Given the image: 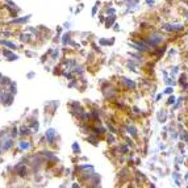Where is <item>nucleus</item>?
<instances>
[{
  "mask_svg": "<svg viewBox=\"0 0 188 188\" xmlns=\"http://www.w3.org/2000/svg\"><path fill=\"white\" fill-rule=\"evenodd\" d=\"M162 41H163V37L161 36V34H151V36H149L146 39V42L149 43L150 46H155Z\"/></svg>",
  "mask_w": 188,
  "mask_h": 188,
  "instance_id": "1",
  "label": "nucleus"
},
{
  "mask_svg": "<svg viewBox=\"0 0 188 188\" xmlns=\"http://www.w3.org/2000/svg\"><path fill=\"white\" fill-rule=\"evenodd\" d=\"M163 28H165L166 31H170V32H176V31L183 29V25L182 24H166Z\"/></svg>",
  "mask_w": 188,
  "mask_h": 188,
  "instance_id": "2",
  "label": "nucleus"
},
{
  "mask_svg": "<svg viewBox=\"0 0 188 188\" xmlns=\"http://www.w3.org/2000/svg\"><path fill=\"white\" fill-rule=\"evenodd\" d=\"M122 82H124V84H125L126 87H129L130 90H134V88H136V82L130 80V79H128V78L124 76V78H122Z\"/></svg>",
  "mask_w": 188,
  "mask_h": 188,
  "instance_id": "3",
  "label": "nucleus"
},
{
  "mask_svg": "<svg viewBox=\"0 0 188 188\" xmlns=\"http://www.w3.org/2000/svg\"><path fill=\"white\" fill-rule=\"evenodd\" d=\"M115 20H116L115 14H109V17L105 20V28H111L112 25H115Z\"/></svg>",
  "mask_w": 188,
  "mask_h": 188,
  "instance_id": "4",
  "label": "nucleus"
},
{
  "mask_svg": "<svg viewBox=\"0 0 188 188\" xmlns=\"http://www.w3.org/2000/svg\"><path fill=\"white\" fill-rule=\"evenodd\" d=\"M46 137L49 138V142H53L54 141V137H55V130H54V129H49L46 132Z\"/></svg>",
  "mask_w": 188,
  "mask_h": 188,
  "instance_id": "5",
  "label": "nucleus"
},
{
  "mask_svg": "<svg viewBox=\"0 0 188 188\" xmlns=\"http://www.w3.org/2000/svg\"><path fill=\"white\" fill-rule=\"evenodd\" d=\"M126 130L129 132L133 137H137V136H138V132H137V129H136L134 126H128V128H126Z\"/></svg>",
  "mask_w": 188,
  "mask_h": 188,
  "instance_id": "6",
  "label": "nucleus"
},
{
  "mask_svg": "<svg viewBox=\"0 0 188 188\" xmlns=\"http://www.w3.org/2000/svg\"><path fill=\"white\" fill-rule=\"evenodd\" d=\"M179 136H180V138H182L183 141L188 142V133H187L186 130H182V132H179Z\"/></svg>",
  "mask_w": 188,
  "mask_h": 188,
  "instance_id": "7",
  "label": "nucleus"
},
{
  "mask_svg": "<svg viewBox=\"0 0 188 188\" xmlns=\"http://www.w3.org/2000/svg\"><path fill=\"white\" fill-rule=\"evenodd\" d=\"M68 42H70V34H68V33H66L65 36L62 37V43H63V45H67Z\"/></svg>",
  "mask_w": 188,
  "mask_h": 188,
  "instance_id": "8",
  "label": "nucleus"
},
{
  "mask_svg": "<svg viewBox=\"0 0 188 188\" xmlns=\"http://www.w3.org/2000/svg\"><path fill=\"white\" fill-rule=\"evenodd\" d=\"M72 150H74V153H76V154H79V153H80V146H79L78 142H74L72 143Z\"/></svg>",
  "mask_w": 188,
  "mask_h": 188,
  "instance_id": "9",
  "label": "nucleus"
},
{
  "mask_svg": "<svg viewBox=\"0 0 188 188\" xmlns=\"http://www.w3.org/2000/svg\"><path fill=\"white\" fill-rule=\"evenodd\" d=\"M158 120H159L161 122H165L166 121V112L165 111H161V116L158 115Z\"/></svg>",
  "mask_w": 188,
  "mask_h": 188,
  "instance_id": "10",
  "label": "nucleus"
},
{
  "mask_svg": "<svg viewBox=\"0 0 188 188\" xmlns=\"http://www.w3.org/2000/svg\"><path fill=\"white\" fill-rule=\"evenodd\" d=\"M172 176H174V179H175V183H176V186H180V175L178 174V172H174V174H172Z\"/></svg>",
  "mask_w": 188,
  "mask_h": 188,
  "instance_id": "11",
  "label": "nucleus"
},
{
  "mask_svg": "<svg viewBox=\"0 0 188 188\" xmlns=\"http://www.w3.org/2000/svg\"><path fill=\"white\" fill-rule=\"evenodd\" d=\"M120 149H121V153H124V154H125V153H128V150H129V147H128L126 145H122Z\"/></svg>",
  "mask_w": 188,
  "mask_h": 188,
  "instance_id": "12",
  "label": "nucleus"
},
{
  "mask_svg": "<svg viewBox=\"0 0 188 188\" xmlns=\"http://www.w3.org/2000/svg\"><path fill=\"white\" fill-rule=\"evenodd\" d=\"M83 71H84V68H82L80 66H76V68H74V72H79V74H80Z\"/></svg>",
  "mask_w": 188,
  "mask_h": 188,
  "instance_id": "13",
  "label": "nucleus"
},
{
  "mask_svg": "<svg viewBox=\"0 0 188 188\" xmlns=\"http://www.w3.org/2000/svg\"><path fill=\"white\" fill-rule=\"evenodd\" d=\"M115 12H116V11H115V9H113V8H109V9H108V11H105V14H107V16H109V14H113Z\"/></svg>",
  "mask_w": 188,
  "mask_h": 188,
  "instance_id": "14",
  "label": "nucleus"
},
{
  "mask_svg": "<svg viewBox=\"0 0 188 188\" xmlns=\"http://www.w3.org/2000/svg\"><path fill=\"white\" fill-rule=\"evenodd\" d=\"M174 103H175V97H174V96H170L169 100H167V104L170 105V104H174Z\"/></svg>",
  "mask_w": 188,
  "mask_h": 188,
  "instance_id": "15",
  "label": "nucleus"
},
{
  "mask_svg": "<svg viewBox=\"0 0 188 188\" xmlns=\"http://www.w3.org/2000/svg\"><path fill=\"white\" fill-rule=\"evenodd\" d=\"M107 126H108V128H109V129H111V132H113V133H116V132H117V130L115 129V128H113V126L111 125V124H107Z\"/></svg>",
  "mask_w": 188,
  "mask_h": 188,
  "instance_id": "16",
  "label": "nucleus"
},
{
  "mask_svg": "<svg viewBox=\"0 0 188 188\" xmlns=\"http://www.w3.org/2000/svg\"><path fill=\"white\" fill-rule=\"evenodd\" d=\"M172 91H174V88H171V87H169V88H166V91H165V93H172Z\"/></svg>",
  "mask_w": 188,
  "mask_h": 188,
  "instance_id": "17",
  "label": "nucleus"
},
{
  "mask_svg": "<svg viewBox=\"0 0 188 188\" xmlns=\"http://www.w3.org/2000/svg\"><path fill=\"white\" fill-rule=\"evenodd\" d=\"M145 2L147 3V6H153L155 3V0H145Z\"/></svg>",
  "mask_w": 188,
  "mask_h": 188,
  "instance_id": "18",
  "label": "nucleus"
},
{
  "mask_svg": "<svg viewBox=\"0 0 188 188\" xmlns=\"http://www.w3.org/2000/svg\"><path fill=\"white\" fill-rule=\"evenodd\" d=\"M20 146H21L22 149H27V147H28L29 145H28V143H25V142H21V143H20Z\"/></svg>",
  "mask_w": 188,
  "mask_h": 188,
  "instance_id": "19",
  "label": "nucleus"
},
{
  "mask_svg": "<svg viewBox=\"0 0 188 188\" xmlns=\"http://www.w3.org/2000/svg\"><path fill=\"white\" fill-rule=\"evenodd\" d=\"M108 140H109L108 142H109V143H112L113 141H115V138H113V136H108Z\"/></svg>",
  "mask_w": 188,
  "mask_h": 188,
  "instance_id": "20",
  "label": "nucleus"
},
{
  "mask_svg": "<svg viewBox=\"0 0 188 188\" xmlns=\"http://www.w3.org/2000/svg\"><path fill=\"white\" fill-rule=\"evenodd\" d=\"M65 76H66L67 79H72V78H71V74H70V72H66V74H65Z\"/></svg>",
  "mask_w": 188,
  "mask_h": 188,
  "instance_id": "21",
  "label": "nucleus"
},
{
  "mask_svg": "<svg viewBox=\"0 0 188 188\" xmlns=\"http://www.w3.org/2000/svg\"><path fill=\"white\" fill-rule=\"evenodd\" d=\"M161 97H162L161 93H159V95H157V97H155V101H159V100H161Z\"/></svg>",
  "mask_w": 188,
  "mask_h": 188,
  "instance_id": "22",
  "label": "nucleus"
},
{
  "mask_svg": "<svg viewBox=\"0 0 188 188\" xmlns=\"http://www.w3.org/2000/svg\"><path fill=\"white\" fill-rule=\"evenodd\" d=\"M116 27H113V29H115V31H120V27H118V24H115Z\"/></svg>",
  "mask_w": 188,
  "mask_h": 188,
  "instance_id": "23",
  "label": "nucleus"
},
{
  "mask_svg": "<svg viewBox=\"0 0 188 188\" xmlns=\"http://www.w3.org/2000/svg\"><path fill=\"white\" fill-rule=\"evenodd\" d=\"M133 109H134V112H138V113L141 112V111H140V108H137V107H134V108H133Z\"/></svg>",
  "mask_w": 188,
  "mask_h": 188,
  "instance_id": "24",
  "label": "nucleus"
},
{
  "mask_svg": "<svg viewBox=\"0 0 188 188\" xmlns=\"http://www.w3.org/2000/svg\"><path fill=\"white\" fill-rule=\"evenodd\" d=\"M186 179H188V174H187V175H186Z\"/></svg>",
  "mask_w": 188,
  "mask_h": 188,
  "instance_id": "25",
  "label": "nucleus"
}]
</instances>
